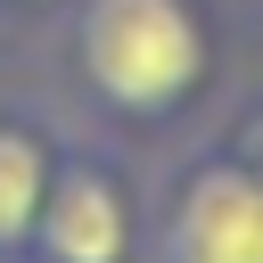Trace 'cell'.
Here are the masks:
<instances>
[{"label":"cell","instance_id":"6","mask_svg":"<svg viewBox=\"0 0 263 263\" xmlns=\"http://www.w3.org/2000/svg\"><path fill=\"white\" fill-rule=\"evenodd\" d=\"M0 263H25V255H0Z\"/></svg>","mask_w":263,"mask_h":263},{"label":"cell","instance_id":"4","mask_svg":"<svg viewBox=\"0 0 263 263\" xmlns=\"http://www.w3.org/2000/svg\"><path fill=\"white\" fill-rule=\"evenodd\" d=\"M49 173H58V148L33 123H0V255H16L33 238V214L49 197Z\"/></svg>","mask_w":263,"mask_h":263},{"label":"cell","instance_id":"3","mask_svg":"<svg viewBox=\"0 0 263 263\" xmlns=\"http://www.w3.org/2000/svg\"><path fill=\"white\" fill-rule=\"evenodd\" d=\"M132 247H140V214L123 181L99 156H66L33 214V255L41 263H132Z\"/></svg>","mask_w":263,"mask_h":263},{"label":"cell","instance_id":"5","mask_svg":"<svg viewBox=\"0 0 263 263\" xmlns=\"http://www.w3.org/2000/svg\"><path fill=\"white\" fill-rule=\"evenodd\" d=\"M230 156H238V164H247V173H255V181H263V115H255V123H247V132H238V148H230Z\"/></svg>","mask_w":263,"mask_h":263},{"label":"cell","instance_id":"2","mask_svg":"<svg viewBox=\"0 0 263 263\" xmlns=\"http://www.w3.org/2000/svg\"><path fill=\"white\" fill-rule=\"evenodd\" d=\"M156 255L164 263H263V181L238 156L197 164L173 189V214H164Z\"/></svg>","mask_w":263,"mask_h":263},{"label":"cell","instance_id":"1","mask_svg":"<svg viewBox=\"0 0 263 263\" xmlns=\"http://www.w3.org/2000/svg\"><path fill=\"white\" fill-rule=\"evenodd\" d=\"M74 58L115 115H173L205 82V25L189 0H82Z\"/></svg>","mask_w":263,"mask_h":263}]
</instances>
